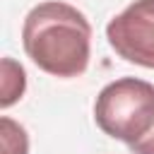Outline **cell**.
<instances>
[{
	"instance_id": "3",
	"label": "cell",
	"mask_w": 154,
	"mask_h": 154,
	"mask_svg": "<svg viewBox=\"0 0 154 154\" xmlns=\"http://www.w3.org/2000/svg\"><path fill=\"white\" fill-rule=\"evenodd\" d=\"M111 48L128 63L154 70V0H135L106 24Z\"/></svg>"
},
{
	"instance_id": "5",
	"label": "cell",
	"mask_w": 154,
	"mask_h": 154,
	"mask_svg": "<svg viewBox=\"0 0 154 154\" xmlns=\"http://www.w3.org/2000/svg\"><path fill=\"white\" fill-rule=\"evenodd\" d=\"M0 140H2V154H26L29 152L26 130L7 116L0 118Z\"/></svg>"
},
{
	"instance_id": "4",
	"label": "cell",
	"mask_w": 154,
	"mask_h": 154,
	"mask_svg": "<svg viewBox=\"0 0 154 154\" xmlns=\"http://www.w3.org/2000/svg\"><path fill=\"white\" fill-rule=\"evenodd\" d=\"M26 89V72L19 63H14L12 58H2V99L0 106L10 108L12 103H17L22 99Z\"/></svg>"
},
{
	"instance_id": "2",
	"label": "cell",
	"mask_w": 154,
	"mask_h": 154,
	"mask_svg": "<svg viewBox=\"0 0 154 154\" xmlns=\"http://www.w3.org/2000/svg\"><path fill=\"white\" fill-rule=\"evenodd\" d=\"M96 125L113 140L132 144L154 128V84L120 77L106 84L94 103Z\"/></svg>"
},
{
	"instance_id": "1",
	"label": "cell",
	"mask_w": 154,
	"mask_h": 154,
	"mask_svg": "<svg viewBox=\"0 0 154 154\" xmlns=\"http://www.w3.org/2000/svg\"><path fill=\"white\" fill-rule=\"evenodd\" d=\"M22 43L31 63L53 77H79L89 65L91 24L75 5L48 0L29 10Z\"/></svg>"
},
{
	"instance_id": "6",
	"label": "cell",
	"mask_w": 154,
	"mask_h": 154,
	"mask_svg": "<svg viewBox=\"0 0 154 154\" xmlns=\"http://www.w3.org/2000/svg\"><path fill=\"white\" fill-rule=\"evenodd\" d=\"M128 147H130L132 154H154V128H152L142 140H137V142H132V144H128Z\"/></svg>"
}]
</instances>
